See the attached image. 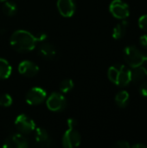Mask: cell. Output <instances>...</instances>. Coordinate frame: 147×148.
<instances>
[{
	"instance_id": "obj_2",
	"label": "cell",
	"mask_w": 147,
	"mask_h": 148,
	"mask_svg": "<svg viewBox=\"0 0 147 148\" xmlns=\"http://www.w3.org/2000/svg\"><path fill=\"white\" fill-rule=\"evenodd\" d=\"M132 71L125 65L116 64L109 68L107 75L109 80L119 87H126L131 82Z\"/></svg>"
},
{
	"instance_id": "obj_24",
	"label": "cell",
	"mask_w": 147,
	"mask_h": 148,
	"mask_svg": "<svg viewBox=\"0 0 147 148\" xmlns=\"http://www.w3.org/2000/svg\"><path fill=\"white\" fill-rule=\"evenodd\" d=\"M67 125H68V128H75L78 125V122L75 119H73V118H70L67 121Z\"/></svg>"
},
{
	"instance_id": "obj_1",
	"label": "cell",
	"mask_w": 147,
	"mask_h": 148,
	"mask_svg": "<svg viewBox=\"0 0 147 148\" xmlns=\"http://www.w3.org/2000/svg\"><path fill=\"white\" fill-rule=\"evenodd\" d=\"M41 41V35L35 36L24 29H18L13 32L10 38L11 47L19 53H26L33 50L36 48V42Z\"/></svg>"
},
{
	"instance_id": "obj_28",
	"label": "cell",
	"mask_w": 147,
	"mask_h": 148,
	"mask_svg": "<svg viewBox=\"0 0 147 148\" xmlns=\"http://www.w3.org/2000/svg\"><path fill=\"white\" fill-rule=\"evenodd\" d=\"M5 1H7V0H0V2H5Z\"/></svg>"
},
{
	"instance_id": "obj_26",
	"label": "cell",
	"mask_w": 147,
	"mask_h": 148,
	"mask_svg": "<svg viewBox=\"0 0 147 148\" xmlns=\"http://www.w3.org/2000/svg\"><path fill=\"white\" fill-rule=\"evenodd\" d=\"M133 148H147V146L142 143H137L133 146Z\"/></svg>"
},
{
	"instance_id": "obj_17",
	"label": "cell",
	"mask_w": 147,
	"mask_h": 148,
	"mask_svg": "<svg viewBox=\"0 0 147 148\" xmlns=\"http://www.w3.org/2000/svg\"><path fill=\"white\" fill-rule=\"evenodd\" d=\"M129 94L123 90V91H120L119 92L116 96H115V102L117 104V106L119 108H124L127 106L128 102H129Z\"/></svg>"
},
{
	"instance_id": "obj_23",
	"label": "cell",
	"mask_w": 147,
	"mask_h": 148,
	"mask_svg": "<svg viewBox=\"0 0 147 148\" xmlns=\"http://www.w3.org/2000/svg\"><path fill=\"white\" fill-rule=\"evenodd\" d=\"M114 147L118 148H129L131 146L130 144L126 141V140H120V141H117L115 144H114Z\"/></svg>"
},
{
	"instance_id": "obj_11",
	"label": "cell",
	"mask_w": 147,
	"mask_h": 148,
	"mask_svg": "<svg viewBox=\"0 0 147 148\" xmlns=\"http://www.w3.org/2000/svg\"><path fill=\"white\" fill-rule=\"evenodd\" d=\"M57 9L64 17H71L75 12V3L74 0H58Z\"/></svg>"
},
{
	"instance_id": "obj_25",
	"label": "cell",
	"mask_w": 147,
	"mask_h": 148,
	"mask_svg": "<svg viewBox=\"0 0 147 148\" xmlns=\"http://www.w3.org/2000/svg\"><path fill=\"white\" fill-rule=\"evenodd\" d=\"M139 42H140V44H141L144 48L147 49V34H146V35H143V36H140V38H139Z\"/></svg>"
},
{
	"instance_id": "obj_8",
	"label": "cell",
	"mask_w": 147,
	"mask_h": 148,
	"mask_svg": "<svg viewBox=\"0 0 147 148\" xmlns=\"http://www.w3.org/2000/svg\"><path fill=\"white\" fill-rule=\"evenodd\" d=\"M81 137L75 128H68L62 138V146L65 148L77 147L81 145Z\"/></svg>"
},
{
	"instance_id": "obj_3",
	"label": "cell",
	"mask_w": 147,
	"mask_h": 148,
	"mask_svg": "<svg viewBox=\"0 0 147 148\" xmlns=\"http://www.w3.org/2000/svg\"><path fill=\"white\" fill-rule=\"evenodd\" d=\"M126 62L133 69L141 66L144 62V55L134 46H127L124 50Z\"/></svg>"
},
{
	"instance_id": "obj_21",
	"label": "cell",
	"mask_w": 147,
	"mask_h": 148,
	"mask_svg": "<svg viewBox=\"0 0 147 148\" xmlns=\"http://www.w3.org/2000/svg\"><path fill=\"white\" fill-rule=\"evenodd\" d=\"M139 26L141 29L147 31V15H143L139 18Z\"/></svg>"
},
{
	"instance_id": "obj_19",
	"label": "cell",
	"mask_w": 147,
	"mask_h": 148,
	"mask_svg": "<svg viewBox=\"0 0 147 148\" xmlns=\"http://www.w3.org/2000/svg\"><path fill=\"white\" fill-rule=\"evenodd\" d=\"M74 86H75V83L71 79H66V80H63L60 83L59 89H60L61 93L67 94V93H68L69 91H71L73 89Z\"/></svg>"
},
{
	"instance_id": "obj_10",
	"label": "cell",
	"mask_w": 147,
	"mask_h": 148,
	"mask_svg": "<svg viewBox=\"0 0 147 148\" xmlns=\"http://www.w3.org/2000/svg\"><path fill=\"white\" fill-rule=\"evenodd\" d=\"M18 72L25 77H34L38 74L39 67L35 62L25 60L19 63Z\"/></svg>"
},
{
	"instance_id": "obj_6",
	"label": "cell",
	"mask_w": 147,
	"mask_h": 148,
	"mask_svg": "<svg viewBox=\"0 0 147 148\" xmlns=\"http://www.w3.org/2000/svg\"><path fill=\"white\" fill-rule=\"evenodd\" d=\"M47 99L46 91L39 87H35L30 88L25 97V101L29 105L37 106L42 104Z\"/></svg>"
},
{
	"instance_id": "obj_16",
	"label": "cell",
	"mask_w": 147,
	"mask_h": 148,
	"mask_svg": "<svg viewBox=\"0 0 147 148\" xmlns=\"http://www.w3.org/2000/svg\"><path fill=\"white\" fill-rule=\"evenodd\" d=\"M12 68L8 61L3 58H0V80L7 79L10 76Z\"/></svg>"
},
{
	"instance_id": "obj_4",
	"label": "cell",
	"mask_w": 147,
	"mask_h": 148,
	"mask_svg": "<svg viewBox=\"0 0 147 148\" xmlns=\"http://www.w3.org/2000/svg\"><path fill=\"white\" fill-rule=\"evenodd\" d=\"M46 104L49 110L53 112H61L67 107V100L63 94L54 92L47 99Z\"/></svg>"
},
{
	"instance_id": "obj_15",
	"label": "cell",
	"mask_w": 147,
	"mask_h": 148,
	"mask_svg": "<svg viewBox=\"0 0 147 148\" xmlns=\"http://www.w3.org/2000/svg\"><path fill=\"white\" fill-rule=\"evenodd\" d=\"M127 27H128L127 21H122V22L119 23L114 27V29L113 30V37L116 40L123 38V36H125V34L126 32Z\"/></svg>"
},
{
	"instance_id": "obj_18",
	"label": "cell",
	"mask_w": 147,
	"mask_h": 148,
	"mask_svg": "<svg viewBox=\"0 0 147 148\" xmlns=\"http://www.w3.org/2000/svg\"><path fill=\"white\" fill-rule=\"evenodd\" d=\"M16 11H17V7L13 2L5 1L4 3L3 4V12L6 16H12L16 13Z\"/></svg>"
},
{
	"instance_id": "obj_27",
	"label": "cell",
	"mask_w": 147,
	"mask_h": 148,
	"mask_svg": "<svg viewBox=\"0 0 147 148\" xmlns=\"http://www.w3.org/2000/svg\"><path fill=\"white\" fill-rule=\"evenodd\" d=\"M143 63L147 64V55H144V62Z\"/></svg>"
},
{
	"instance_id": "obj_12",
	"label": "cell",
	"mask_w": 147,
	"mask_h": 148,
	"mask_svg": "<svg viewBox=\"0 0 147 148\" xmlns=\"http://www.w3.org/2000/svg\"><path fill=\"white\" fill-rule=\"evenodd\" d=\"M34 132H35V142L38 147H49L51 146L50 136L44 128L38 127Z\"/></svg>"
},
{
	"instance_id": "obj_9",
	"label": "cell",
	"mask_w": 147,
	"mask_h": 148,
	"mask_svg": "<svg viewBox=\"0 0 147 148\" xmlns=\"http://www.w3.org/2000/svg\"><path fill=\"white\" fill-rule=\"evenodd\" d=\"M29 146L26 138L22 134H14L9 136L3 145L4 148H27Z\"/></svg>"
},
{
	"instance_id": "obj_5",
	"label": "cell",
	"mask_w": 147,
	"mask_h": 148,
	"mask_svg": "<svg viewBox=\"0 0 147 148\" xmlns=\"http://www.w3.org/2000/svg\"><path fill=\"white\" fill-rule=\"evenodd\" d=\"M15 126L22 134H29L36 130V123L34 121L23 114H19L16 118Z\"/></svg>"
},
{
	"instance_id": "obj_20",
	"label": "cell",
	"mask_w": 147,
	"mask_h": 148,
	"mask_svg": "<svg viewBox=\"0 0 147 148\" xmlns=\"http://www.w3.org/2000/svg\"><path fill=\"white\" fill-rule=\"evenodd\" d=\"M13 100L9 94H2L0 95V106L3 108H9L12 105Z\"/></svg>"
},
{
	"instance_id": "obj_22",
	"label": "cell",
	"mask_w": 147,
	"mask_h": 148,
	"mask_svg": "<svg viewBox=\"0 0 147 148\" xmlns=\"http://www.w3.org/2000/svg\"><path fill=\"white\" fill-rule=\"evenodd\" d=\"M139 90V94L142 96L147 97V82H142L140 83Z\"/></svg>"
},
{
	"instance_id": "obj_13",
	"label": "cell",
	"mask_w": 147,
	"mask_h": 148,
	"mask_svg": "<svg viewBox=\"0 0 147 148\" xmlns=\"http://www.w3.org/2000/svg\"><path fill=\"white\" fill-rule=\"evenodd\" d=\"M38 54L45 60H54L57 56V49L53 44L44 42L41 44Z\"/></svg>"
},
{
	"instance_id": "obj_14",
	"label": "cell",
	"mask_w": 147,
	"mask_h": 148,
	"mask_svg": "<svg viewBox=\"0 0 147 148\" xmlns=\"http://www.w3.org/2000/svg\"><path fill=\"white\" fill-rule=\"evenodd\" d=\"M147 76V70L146 68L141 66L136 67L131 73V82L133 83H141Z\"/></svg>"
},
{
	"instance_id": "obj_7",
	"label": "cell",
	"mask_w": 147,
	"mask_h": 148,
	"mask_svg": "<svg viewBox=\"0 0 147 148\" xmlns=\"http://www.w3.org/2000/svg\"><path fill=\"white\" fill-rule=\"evenodd\" d=\"M111 14L118 19H125L130 15L129 6L122 0H113L109 6Z\"/></svg>"
}]
</instances>
